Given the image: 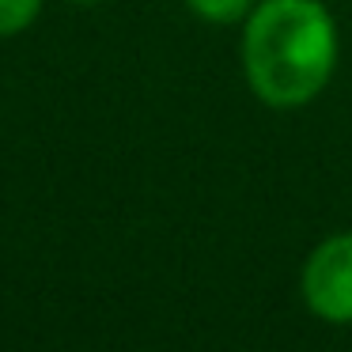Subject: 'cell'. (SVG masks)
Returning a JSON list of instances; mask_svg holds the SVG:
<instances>
[{
	"mask_svg": "<svg viewBox=\"0 0 352 352\" xmlns=\"http://www.w3.org/2000/svg\"><path fill=\"white\" fill-rule=\"evenodd\" d=\"M337 23L322 0H258L243 23V76L273 110L314 102L337 69Z\"/></svg>",
	"mask_w": 352,
	"mask_h": 352,
	"instance_id": "1",
	"label": "cell"
},
{
	"mask_svg": "<svg viewBox=\"0 0 352 352\" xmlns=\"http://www.w3.org/2000/svg\"><path fill=\"white\" fill-rule=\"evenodd\" d=\"M299 296L314 318L352 326V231H337L307 254Z\"/></svg>",
	"mask_w": 352,
	"mask_h": 352,
	"instance_id": "2",
	"label": "cell"
},
{
	"mask_svg": "<svg viewBox=\"0 0 352 352\" xmlns=\"http://www.w3.org/2000/svg\"><path fill=\"white\" fill-rule=\"evenodd\" d=\"M190 16H197L201 23H212V27H235L246 23V16L254 12L258 0H182Z\"/></svg>",
	"mask_w": 352,
	"mask_h": 352,
	"instance_id": "3",
	"label": "cell"
},
{
	"mask_svg": "<svg viewBox=\"0 0 352 352\" xmlns=\"http://www.w3.org/2000/svg\"><path fill=\"white\" fill-rule=\"evenodd\" d=\"M42 4L46 0H0V38L23 34L42 16Z\"/></svg>",
	"mask_w": 352,
	"mask_h": 352,
	"instance_id": "4",
	"label": "cell"
},
{
	"mask_svg": "<svg viewBox=\"0 0 352 352\" xmlns=\"http://www.w3.org/2000/svg\"><path fill=\"white\" fill-rule=\"evenodd\" d=\"M65 4H72V8H99L102 0H65Z\"/></svg>",
	"mask_w": 352,
	"mask_h": 352,
	"instance_id": "5",
	"label": "cell"
}]
</instances>
